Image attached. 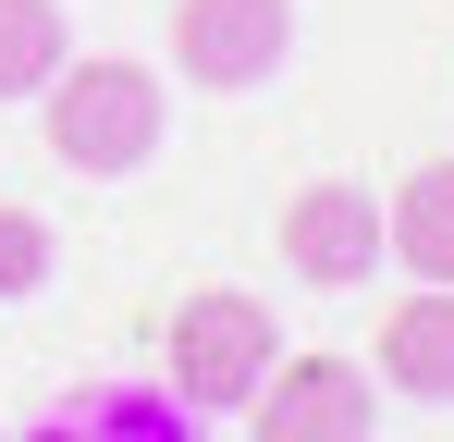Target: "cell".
Returning a JSON list of instances; mask_svg holds the SVG:
<instances>
[{"instance_id":"cell-8","label":"cell","mask_w":454,"mask_h":442,"mask_svg":"<svg viewBox=\"0 0 454 442\" xmlns=\"http://www.w3.org/2000/svg\"><path fill=\"white\" fill-rule=\"evenodd\" d=\"M62 62H74V25H62V0H0V99H37Z\"/></svg>"},{"instance_id":"cell-2","label":"cell","mask_w":454,"mask_h":442,"mask_svg":"<svg viewBox=\"0 0 454 442\" xmlns=\"http://www.w3.org/2000/svg\"><path fill=\"white\" fill-rule=\"evenodd\" d=\"M270 357H283V332H270V307L258 295H233V283H209V295H184L172 307V393L184 406H246L258 381H270Z\"/></svg>"},{"instance_id":"cell-6","label":"cell","mask_w":454,"mask_h":442,"mask_svg":"<svg viewBox=\"0 0 454 442\" xmlns=\"http://www.w3.org/2000/svg\"><path fill=\"white\" fill-rule=\"evenodd\" d=\"M369 381H393L405 406H454V283H418L369 344Z\"/></svg>"},{"instance_id":"cell-5","label":"cell","mask_w":454,"mask_h":442,"mask_svg":"<svg viewBox=\"0 0 454 442\" xmlns=\"http://www.w3.org/2000/svg\"><path fill=\"white\" fill-rule=\"evenodd\" d=\"M283 258H295L307 283H369L380 271V197L369 185H344V172H319V185H295V209H283Z\"/></svg>"},{"instance_id":"cell-9","label":"cell","mask_w":454,"mask_h":442,"mask_svg":"<svg viewBox=\"0 0 454 442\" xmlns=\"http://www.w3.org/2000/svg\"><path fill=\"white\" fill-rule=\"evenodd\" d=\"M37 283H50V221H37V209H0V307H25Z\"/></svg>"},{"instance_id":"cell-7","label":"cell","mask_w":454,"mask_h":442,"mask_svg":"<svg viewBox=\"0 0 454 442\" xmlns=\"http://www.w3.org/2000/svg\"><path fill=\"white\" fill-rule=\"evenodd\" d=\"M380 258H405L418 283H454V160L405 172L393 209H380Z\"/></svg>"},{"instance_id":"cell-4","label":"cell","mask_w":454,"mask_h":442,"mask_svg":"<svg viewBox=\"0 0 454 442\" xmlns=\"http://www.w3.org/2000/svg\"><path fill=\"white\" fill-rule=\"evenodd\" d=\"M295 50V0H172V62L197 86H270Z\"/></svg>"},{"instance_id":"cell-3","label":"cell","mask_w":454,"mask_h":442,"mask_svg":"<svg viewBox=\"0 0 454 442\" xmlns=\"http://www.w3.org/2000/svg\"><path fill=\"white\" fill-rule=\"evenodd\" d=\"M246 406H258V442H369L380 430V381L356 357H270V381Z\"/></svg>"},{"instance_id":"cell-1","label":"cell","mask_w":454,"mask_h":442,"mask_svg":"<svg viewBox=\"0 0 454 442\" xmlns=\"http://www.w3.org/2000/svg\"><path fill=\"white\" fill-rule=\"evenodd\" d=\"M37 123H50V160H62V172L111 185V172H148L172 99H160L148 62H62L50 86H37Z\"/></svg>"}]
</instances>
